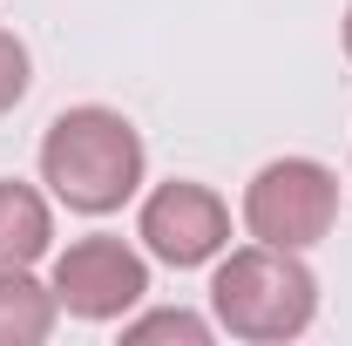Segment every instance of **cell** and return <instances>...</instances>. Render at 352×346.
<instances>
[{
	"instance_id": "3",
	"label": "cell",
	"mask_w": 352,
	"mask_h": 346,
	"mask_svg": "<svg viewBox=\"0 0 352 346\" xmlns=\"http://www.w3.org/2000/svg\"><path fill=\"white\" fill-rule=\"evenodd\" d=\"M244 231L258 245H285V252H311L318 238H332L339 224V170L318 156H271L251 183H244Z\"/></svg>"
},
{
	"instance_id": "9",
	"label": "cell",
	"mask_w": 352,
	"mask_h": 346,
	"mask_svg": "<svg viewBox=\"0 0 352 346\" xmlns=\"http://www.w3.org/2000/svg\"><path fill=\"white\" fill-rule=\"evenodd\" d=\"M34 88V61H28V41L14 28H0V116H14Z\"/></svg>"
},
{
	"instance_id": "5",
	"label": "cell",
	"mask_w": 352,
	"mask_h": 346,
	"mask_svg": "<svg viewBox=\"0 0 352 346\" xmlns=\"http://www.w3.org/2000/svg\"><path fill=\"white\" fill-rule=\"evenodd\" d=\"M135 238H142V252L156 265H176V272L217 265L230 252V204L197 176H170V183H156L142 197Z\"/></svg>"
},
{
	"instance_id": "2",
	"label": "cell",
	"mask_w": 352,
	"mask_h": 346,
	"mask_svg": "<svg viewBox=\"0 0 352 346\" xmlns=\"http://www.w3.org/2000/svg\"><path fill=\"white\" fill-rule=\"evenodd\" d=\"M210 319L244 346H285L318 319V272L285 245H230L210 272Z\"/></svg>"
},
{
	"instance_id": "1",
	"label": "cell",
	"mask_w": 352,
	"mask_h": 346,
	"mask_svg": "<svg viewBox=\"0 0 352 346\" xmlns=\"http://www.w3.org/2000/svg\"><path fill=\"white\" fill-rule=\"evenodd\" d=\"M41 183L54 204L75 217H109L149 183V150L122 109L109 102H75L61 109L41 136Z\"/></svg>"
},
{
	"instance_id": "7",
	"label": "cell",
	"mask_w": 352,
	"mask_h": 346,
	"mask_svg": "<svg viewBox=\"0 0 352 346\" xmlns=\"http://www.w3.org/2000/svg\"><path fill=\"white\" fill-rule=\"evenodd\" d=\"M54 326H61V299L47 278H34V265L0 272V346H41L54 340Z\"/></svg>"
},
{
	"instance_id": "6",
	"label": "cell",
	"mask_w": 352,
	"mask_h": 346,
	"mask_svg": "<svg viewBox=\"0 0 352 346\" xmlns=\"http://www.w3.org/2000/svg\"><path fill=\"white\" fill-rule=\"evenodd\" d=\"M47 252H54V204H47V190L21 183V176H0V272L41 265Z\"/></svg>"
},
{
	"instance_id": "4",
	"label": "cell",
	"mask_w": 352,
	"mask_h": 346,
	"mask_svg": "<svg viewBox=\"0 0 352 346\" xmlns=\"http://www.w3.org/2000/svg\"><path fill=\"white\" fill-rule=\"evenodd\" d=\"M54 299L68 319H88V326H122L135 305L149 299V252H135L129 238H75L68 252H54V272H47Z\"/></svg>"
},
{
	"instance_id": "10",
	"label": "cell",
	"mask_w": 352,
	"mask_h": 346,
	"mask_svg": "<svg viewBox=\"0 0 352 346\" xmlns=\"http://www.w3.org/2000/svg\"><path fill=\"white\" fill-rule=\"evenodd\" d=\"M339 41H346V61H352V7H346V21H339Z\"/></svg>"
},
{
	"instance_id": "8",
	"label": "cell",
	"mask_w": 352,
	"mask_h": 346,
	"mask_svg": "<svg viewBox=\"0 0 352 346\" xmlns=\"http://www.w3.org/2000/svg\"><path fill=\"white\" fill-rule=\"evenodd\" d=\"M156 340H183V346H210L217 340V319L190 312V305H149L122 319V346H156Z\"/></svg>"
}]
</instances>
